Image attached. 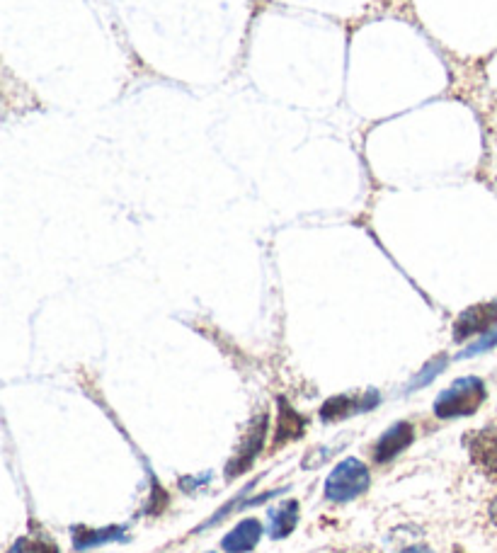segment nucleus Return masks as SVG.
I'll return each instance as SVG.
<instances>
[{"label": "nucleus", "instance_id": "f257e3e1", "mask_svg": "<svg viewBox=\"0 0 497 553\" xmlns=\"http://www.w3.org/2000/svg\"><path fill=\"white\" fill-rule=\"evenodd\" d=\"M485 401V384L476 376H466V379L454 381L447 391L439 393L434 401V415L442 420L466 418L473 415Z\"/></svg>", "mask_w": 497, "mask_h": 553}, {"label": "nucleus", "instance_id": "f03ea898", "mask_svg": "<svg viewBox=\"0 0 497 553\" xmlns=\"http://www.w3.org/2000/svg\"><path fill=\"white\" fill-rule=\"evenodd\" d=\"M371 486V473L359 459H345L335 466L325 481V498L333 503H347L367 493Z\"/></svg>", "mask_w": 497, "mask_h": 553}, {"label": "nucleus", "instance_id": "7ed1b4c3", "mask_svg": "<svg viewBox=\"0 0 497 553\" xmlns=\"http://www.w3.org/2000/svg\"><path fill=\"white\" fill-rule=\"evenodd\" d=\"M267 425H270L267 415H257L253 423H250L248 432H245L241 444H238L236 454L231 456V461H228V466H226L228 481H233V478H238L241 473H245L250 469V466H253L257 454H260L262 447H265Z\"/></svg>", "mask_w": 497, "mask_h": 553}, {"label": "nucleus", "instance_id": "20e7f679", "mask_svg": "<svg viewBox=\"0 0 497 553\" xmlns=\"http://www.w3.org/2000/svg\"><path fill=\"white\" fill-rule=\"evenodd\" d=\"M497 326V301H488V304L471 306L456 318L454 323V340L466 342L473 335H485Z\"/></svg>", "mask_w": 497, "mask_h": 553}, {"label": "nucleus", "instance_id": "39448f33", "mask_svg": "<svg viewBox=\"0 0 497 553\" xmlns=\"http://www.w3.org/2000/svg\"><path fill=\"white\" fill-rule=\"evenodd\" d=\"M379 393L376 391H367L362 393V396H335L328 398V401L323 403L321 408V418L325 423H337V420H345L352 418V415L357 413H367L374 406H379Z\"/></svg>", "mask_w": 497, "mask_h": 553}, {"label": "nucleus", "instance_id": "423d86ee", "mask_svg": "<svg viewBox=\"0 0 497 553\" xmlns=\"http://www.w3.org/2000/svg\"><path fill=\"white\" fill-rule=\"evenodd\" d=\"M306 430V420L289 406L284 398H279L277 420H274V449L284 447L287 442L301 440Z\"/></svg>", "mask_w": 497, "mask_h": 553}, {"label": "nucleus", "instance_id": "0eeeda50", "mask_svg": "<svg viewBox=\"0 0 497 553\" xmlns=\"http://www.w3.org/2000/svg\"><path fill=\"white\" fill-rule=\"evenodd\" d=\"M410 442H413V425L396 423L388 427L384 435L379 437V442L374 444V459L379 464H386V461L396 459L405 447H410Z\"/></svg>", "mask_w": 497, "mask_h": 553}, {"label": "nucleus", "instance_id": "6e6552de", "mask_svg": "<svg viewBox=\"0 0 497 553\" xmlns=\"http://www.w3.org/2000/svg\"><path fill=\"white\" fill-rule=\"evenodd\" d=\"M262 537V524L255 520V517H248V520L238 522L233 527V532H228L221 546H224L226 553H248L257 546V541Z\"/></svg>", "mask_w": 497, "mask_h": 553}, {"label": "nucleus", "instance_id": "1a4fd4ad", "mask_svg": "<svg viewBox=\"0 0 497 553\" xmlns=\"http://www.w3.org/2000/svg\"><path fill=\"white\" fill-rule=\"evenodd\" d=\"M471 454L481 469L497 481V427L478 432L471 440Z\"/></svg>", "mask_w": 497, "mask_h": 553}, {"label": "nucleus", "instance_id": "9d476101", "mask_svg": "<svg viewBox=\"0 0 497 553\" xmlns=\"http://www.w3.org/2000/svg\"><path fill=\"white\" fill-rule=\"evenodd\" d=\"M124 532H127V527H105V529L78 527L73 529V546H76L78 551H88V549H95V546L124 539Z\"/></svg>", "mask_w": 497, "mask_h": 553}, {"label": "nucleus", "instance_id": "9b49d317", "mask_svg": "<svg viewBox=\"0 0 497 553\" xmlns=\"http://www.w3.org/2000/svg\"><path fill=\"white\" fill-rule=\"evenodd\" d=\"M299 522V503L296 500H287L270 512V537L272 539H284L289 537L296 529Z\"/></svg>", "mask_w": 497, "mask_h": 553}, {"label": "nucleus", "instance_id": "f8f14e48", "mask_svg": "<svg viewBox=\"0 0 497 553\" xmlns=\"http://www.w3.org/2000/svg\"><path fill=\"white\" fill-rule=\"evenodd\" d=\"M8 553H59V549L47 539L22 537L20 541H15V546Z\"/></svg>", "mask_w": 497, "mask_h": 553}, {"label": "nucleus", "instance_id": "ddd939ff", "mask_svg": "<svg viewBox=\"0 0 497 553\" xmlns=\"http://www.w3.org/2000/svg\"><path fill=\"white\" fill-rule=\"evenodd\" d=\"M447 367V357H437V359H432L430 364H427L425 369H422L420 374L415 376L413 379V384L408 386L410 391H415V389H420V386H425V384H430V381L434 379V376H437L439 372H442V369Z\"/></svg>", "mask_w": 497, "mask_h": 553}, {"label": "nucleus", "instance_id": "4468645a", "mask_svg": "<svg viewBox=\"0 0 497 553\" xmlns=\"http://www.w3.org/2000/svg\"><path fill=\"white\" fill-rule=\"evenodd\" d=\"M493 347H497V330L493 328L490 330V333H485L481 340L478 342H473L471 347H466L464 352H461L459 359H464V357H473V355H481V352L485 350H493Z\"/></svg>", "mask_w": 497, "mask_h": 553}, {"label": "nucleus", "instance_id": "2eb2a0df", "mask_svg": "<svg viewBox=\"0 0 497 553\" xmlns=\"http://www.w3.org/2000/svg\"><path fill=\"white\" fill-rule=\"evenodd\" d=\"M401 553H432V549H427V546H410V549H405Z\"/></svg>", "mask_w": 497, "mask_h": 553}, {"label": "nucleus", "instance_id": "dca6fc26", "mask_svg": "<svg viewBox=\"0 0 497 553\" xmlns=\"http://www.w3.org/2000/svg\"><path fill=\"white\" fill-rule=\"evenodd\" d=\"M490 517H493V522L497 524V500L493 503V507H490Z\"/></svg>", "mask_w": 497, "mask_h": 553}]
</instances>
